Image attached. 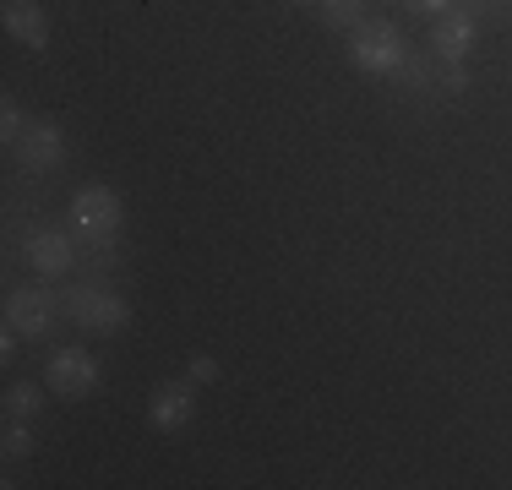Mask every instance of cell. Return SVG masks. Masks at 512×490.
I'll return each mask as SVG.
<instances>
[{
    "label": "cell",
    "mask_w": 512,
    "mask_h": 490,
    "mask_svg": "<svg viewBox=\"0 0 512 490\" xmlns=\"http://www.w3.org/2000/svg\"><path fill=\"white\" fill-rule=\"evenodd\" d=\"M120 229H126V202H120V191L82 186L71 196V235H77V245H88L93 256H109V245L120 240Z\"/></svg>",
    "instance_id": "1"
},
{
    "label": "cell",
    "mask_w": 512,
    "mask_h": 490,
    "mask_svg": "<svg viewBox=\"0 0 512 490\" xmlns=\"http://www.w3.org/2000/svg\"><path fill=\"white\" fill-rule=\"evenodd\" d=\"M404 55H409V44L387 17H365L360 28L349 33V60H355L365 77H393V71L404 66Z\"/></svg>",
    "instance_id": "2"
},
{
    "label": "cell",
    "mask_w": 512,
    "mask_h": 490,
    "mask_svg": "<svg viewBox=\"0 0 512 490\" xmlns=\"http://www.w3.org/2000/svg\"><path fill=\"white\" fill-rule=\"evenodd\" d=\"M66 316L82 327V333H120V327H131V305L120 300L115 289H99V284H77L66 289Z\"/></svg>",
    "instance_id": "3"
},
{
    "label": "cell",
    "mask_w": 512,
    "mask_h": 490,
    "mask_svg": "<svg viewBox=\"0 0 512 490\" xmlns=\"http://www.w3.org/2000/svg\"><path fill=\"white\" fill-rule=\"evenodd\" d=\"M60 311H66V294H50L39 284H22L6 294V327H17L22 338H50Z\"/></svg>",
    "instance_id": "4"
},
{
    "label": "cell",
    "mask_w": 512,
    "mask_h": 490,
    "mask_svg": "<svg viewBox=\"0 0 512 490\" xmlns=\"http://www.w3.org/2000/svg\"><path fill=\"white\" fill-rule=\"evenodd\" d=\"M44 382H50V392H60V398H93L99 392V382H104V371H99V360H93L88 349H55L50 354V371H44Z\"/></svg>",
    "instance_id": "5"
},
{
    "label": "cell",
    "mask_w": 512,
    "mask_h": 490,
    "mask_svg": "<svg viewBox=\"0 0 512 490\" xmlns=\"http://www.w3.org/2000/svg\"><path fill=\"white\" fill-rule=\"evenodd\" d=\"M17 158L28 175H50V169L66 164V131H60V120L50 115H33L28 131L17 137Z\"/></svg>",
    "instance_id": "6"
},
{
    "label": "cell",
    "mask_w": 512,
    "mask_h": 490,
    "mask_svg": "<svg viewBox=\"0 0 512 490\" xmlns=\"http://www.w3.org/2000/svg\"><path fill=\"white\" fill-rule=\"evenodd\" d=\"M22 262L39 278H66L71 267H77V240H71L66 229H33V235L22 240Z\"/></svg>",
    "instance_id": "7"
},
{
    "label": "cell",
    "mask_w": 512,
    "mask_h": 490,
    "mask_svg": "<svg viewBox=\"0 0 512 490\" xmlns=\"http://www.w3.org/2000/svg\"><path fill=\"white\" fill-rule=\"evenodd\" d=\"M197 420V392H191V382H169V387H158L153 392V403H148V425L153 431H186V425Z\"/></svg>",
    "instance_id": "8"
},
{
    "label": "cell",
    "mask_w": 512,
    "mask_h": 490,
    "mask_svg": "<svg viewBox=\"0 0 512 490\" xmlns=\"http://www.w3.org/2000/svg\"><path fill=\"white\" fill-rule=\"evenodd\" d=\"M0 22H6V33L17 44H28L33 55L50 49V11H44L39 0H6V6H0Z\"/></svg>",
    "instance_id": "9"
},
{
    "label": "cell",
    "mask_w": 512,
    "mask_h": 490,
    "mask_svg": "<svg viewBox=\"0 0 512 490\" xmlns=\"http://www.w3.org/2000/svg\"><path fill=\"white\" fill-rule=\"evenodd\" d=\"M474 17L469 11H447V17H436V28H431V55L436 60H447V66H463L469 60V49H474Z\"/></svg>",
    "instance_id": "10"
},
{
    "label": "cell",
    "mask_w": 512,
    "mask_h": 490,
    "mask_svg": "<svg viewBox=\"0 0 512 490\" xmlns=\"http://www.w3.org/2000/svg\"><path fill=\"white\" fill-rule=\"evenodd\" d=\"M316 11H322V22L327 28H344V33H355L360 22H365V0H316Z\"/></svg>",
    "instance_id": "11"
},
{
    "label": "cell",
    "mask_w": 512,
    "mask_h": 490,
    "mask_svg": "<svg viewBox=\"0 0 512 490\" xmlns=\"http://www.w3.org/2000/svg\"><path fill=\"white\" fill-rule=\"evenodd\" d=\"M39 403H44V392L33 387V382H17L6 392V420H33L39 414Z\"/></svg>",
    "instance_id": "12"
},
{
    "label": "cell",
    "mask_w": 512,
    "mask_h": 490,
    "mask_svg": "<svg viewBox=\"0 0 512 490\" xmlns=\"http://www.w3.org/2000/svg\"><path fill=\"white\" fill-rule=\"evenodd\" d=\"M22 452H33L28 420H6V458H22Z\"/></svg>",
    "instance_id": "13"
},
{
    "label": "cell",
    "mask_w": 512,
    "mask_h": 490,
    "mask_svg": "<svg viewBox=\"0 0 512 490\" xmlns=\"http://www.w3.org/2000/svg\"><path fill=\"white\" fill-rule=\"evenodd\" d=\"M22 131H28V120H22L17 98H6V104H0V137H6V142H17Z\"/></svg>",
    "instance_id": "14"
},
{
    "label": "cell",
    "mask_w": 512,
    "mask_h": 490,
    "mask_svg": "<svg viewBox=\"0 0 512 490\" xmlns=\"http://www.w3.org/2000/svg\"><path fill=\"white\" fill-rule=\"evenodd\" d=\"M393 77H398V82H409V88H425V82H431V77H425V60L414 55V49H409V55H404V66H398Z\"/></svg>",
    "instance_id": "15"
},
{
    "label": "cell",
    "mask_w": 512,
    "mask_h": 490,
    "mask_svg": "<svg viewBox=\"0 0 512 490\" xmlns=\"http://www.w3.org/2000/svg\"><path fill=\"white\" fill-rule=\"evenodd\" d=\"M404 6L414 11V17H447V11H453V0H404Z\"/></svg>",
    "instance_id": "16"
},
{
    "label": "cell",
    "mask_w": 512,
    "mask_h": 490,
    "mask_svg": "<svg viewBox=\"0 0 512 490\" xmlns=\"http://www.w3.org/2000/svg\"><path fill=\"white\" fill-rule=\"evenodd\" d=\"M442 88H447V93H463V88H469V71H463V66H447Z\"/></svg>",
    "instance_id": "17"
},
{
    "label": "cell",
    "mask_w": 512,
    "mask_h": 490,
    "mask_svg": "<svg viewBox=\"0 0 512 490\" xmlns=\"http://www.w3.org/2000/svg\"><path fill=\"white\" fill-rule=\"evenodd\" d=\"M17 327H6V333H0V360H17Z\"/></svg>",
    "instance_id": "18"
},
{
    "label": "cell",
    "mask_w": 512,
    "mask_h": 490,
    "mask_svg": "<svg viewBox=\"0 0 512 490\" xmlns=\"http://www.w3.org/2000/svg\"><path fill=\"white\" fill-rule=\"evenodd\" d=\"M213 376H218L213 360H191V382H213Z\"/></svg>",
    "instance_id": "19"
},
{
    "label": "cell",
    "mask_w": 512,
    "mask_h": 490,
    "mask_svg": "<svg viewBox=\"0 0 512 490\" xmlns=\"http://www.w3.org/2000/svg\"><path fill=\"white\" fill-rule=\"evenodd\" d=\"M284 6H316V0H284Z\"/></svg>",
    "instance_id": "20"
}]
</instances>
